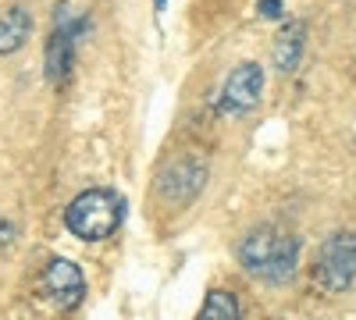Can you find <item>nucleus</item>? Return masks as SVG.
Returning a JSON list of instances; mask_svg holds the SVG:
<instances>
[{
	"mask_svg": "<svg viewBox=\"0 0 356 320\" xmlns=\"http://www.w3.org/2000/svg\"><path fill=\"white\" fill-rule=\"evenodd\" d=\"M239 264L267 285H285L300 267V242L275 224H260L239 242Z\"/></svg>",
	"mask_w": 356,
	"mask_h": 320,
	"instance_id": "1",
	"label": "nucleus"
},
{
	"mask_svg": "<svg viewBox=\"0 0 356 320\" xmlns=\"http://www.w3.org/2000/svg\"><path fill=\"white\" fill-rule=\"evenodd\" d=\"M125 221V199L111 192V189H86L79 192L68 210H65V224L75 239L86 242H104L111 239Z\"/></svg>",
	"mask_w": 356,
	"mask_h": 320,
	"instance_id": "2",
	"label": "nucleus"
},
{
	"mask_svg": "<svg viewBox=\"0 0 356 320\" xmlns=\"http://www.w3.org/2000/svg\"><path fill=\"white\" fill-rule=\"evenodd\" d=\"M314 281L321 292L339 296L356 281V235L353 231H335L321 242L314 260Z\"/></svg>",
	"mask_w": 356,
	"mask_h": 320,
	"instance_id": "3",
	"label": "nucleus"
},
{
	"mask_svg": "<svg viewBox=\"0 0 356 320\" xmlns=\"http://www.w3.org/2000/svg\"><path fill=\"white\" fill-rule=\"evenodd\" d=\"M86 28V18L61 8L54 15V33L47 40V78L54 85H65L68 75H72V65H75V40Z\"/></svg>",
	"mask_w": 356,
	"mask_h": 320,
	"instance_id": "4",
	"label": "nucleus"
},
{
	"mask_svg": "<svg viewBox=\"0 0 356 320\" xmlns=\"http://www.w3.org/2000/svg\"><path fill=\"white\" fill-rule=\"evenodd\" d=\"M260 93H264V68L246 61L239 65L221 85V110L225 114H246L260 103Z\"/></svg>",
	"mask_w": 356,
	"mask_h": 320,
	"instance_id": "5",
	"label": "nucleus"
},
{
	"mask_svg": "<svg viewBox=\"0 0 356 320\" xmlns=\"http://www.w3.org/2000/svg\"><path fill=\"white\" fill-rule=\"evenodd\" d=\"M40 281H43V292L57 303V310H75L86 296V278L72 260H50Z\"/></svg>",
	"mask_w": 356,
	"mask_h": 320,
	"instance_id": "6",
	"label": "nucleus"
},
{
	"mask_svg": "<svg viewBox=\"0 0 356 320\" xmlns=\"http://www.w3.org/2000/svg\"><path fill=\"white\" fill-rule=\"evenodd\" d=\"M303 36H307V25H303V22H289V25L282 28V36H278V43H275V68H278L282 75H289V71L300 68L303 43H307Z\"/></svg>",
	"mask_w": 356,
	"mask_h": 320,
	"instance_id": "7",
	"label": "nucleus"
},
{
	"mask_svg": "<svg viewBox=\"0 0 356 320\" xmlns=\"http://www.w3.org/2000/svg\"><path fill=\"white\" fill-rule=\"evenodd\" d=\"M29 33H33V18L25 8H11L0 15V53H15L25 47Z\"/></svg>",
	"mask_w": 356,
	"mask_h": 320,
	"instance_id": "8",
	"label": "nucleus"
},
{
	"mask_svg": "<svg viewBox=\"0 0 356 320\" xmlns=\"http://www.w3.org/2000/svg\"><path fill=\"white\" fill-rule=\"evenodd\" d=\"M203 178H207V171H203V164H175L168 174H164V182H161V192L171 199L175 196V189H182L186 185V192L189 196H196L200 189H203Z\"/></svg>",
	"mask_w": 356,
	"mask_h": 320,
	"instance_id": "9",
	"label": "nucleus"
},
{
	"mask_svg": "<svg viewBox=\"0 0 356 320\" xmlns=\"http://www.w3.org/2000/svg\"><path fill=\"white\" fill-rule=\"evenodd\" d=\"M239 317H243L239 299H235L232 292H225V288H211L196 320H239Z\"/></svg>",
	"mask_w": 356,
	"mask_h": 320,
	"instance_id": "10",
	"label": "nucleus"
},
{
	"mask_svg": "<svg viewBox=\"0 0 356 320\" xmlns=\"http://www.w3.org/2000/svg\"><path fill=\"white\" fill-rule=\"evenodd\" d=\"M257 11H260V18H282L285 4L282 0H257Z\"/></svg>",
	"mask_w": 356,
	"mask_h": 320,
	"instance_id": "11",
	"label": "nucleus"
},
{
	"mask_svg": "<svg viewBox=\"0 0 356 320\" xmlns=\"http://www.w3.org/2000/svg\"><path fill=\"white\" fill-rule=\"evenodd\" d=\"M11 235H15V228L8 221H0V246H11Z\"/></svg>",
	"mask_w": 356,
	"mask_h": 320,
	"instance_id": "12",
	"label": "nucleus"
},
{
	"mask_svg": "<svg viewBox=\"0 0 356 320\" xmlns=\"http://www.w3.org/2000/svg\"><path fill=\"white\" fill-rule=\"evenodd\" d=\"M154 8H157V15H161V11L168 8V0H154Z\"/></svg>",
	"mask_w": 356,
	"mask_h": 320,
	"instance_id": "13",
	"label": "nucleus"
}]
</instances>
